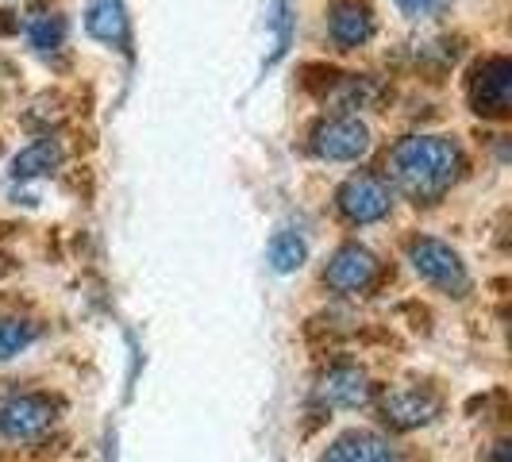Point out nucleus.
Returning a JSON list of instances; mask_svg holds the SVG:
<instances>
[{
	"instance_id": "obj_12",
	"label": "nucleus",
	"mask_w": 512,
	"mask_h": 462,
	"mask_svg": "<svg viewBox=\"0 0 512 462\" xmlns=\"http://www.w3.org/2000/svg\"><path fill=\"white\" fill-rule=\"evenodd\" d=\"M85 31L108 43V47H124L128 43V12H124V0H89L85 8Z\"/></svg>"
},
{
	"instance_id": "obj_4",
	"label": "nucleus",
	"mask_w": 512,
	"mask_h": 462,
	"mask_svg": "<svg viewBox=\"0 0 512 462\" xmlns=\"http://www.w3.org/2000/svg\"><path fill=\"white\" fill-rule=\"evenodd\" d=\"M378 409H382V420L389 428L412 432V428L432 424L439 412H443V401H439V393H432L428 385H397V389H385Z\"/></svg>"
},
{
	"instance_id": "obj_14",
	"label": "nucleus",
	"mask_w": 512,
	"mask_h": 462,
	"mask_svg": "<svg viewBox=\"0 0 512 462\" xmlns=\"http://www.w3.org/2000/svg\"><path fill=\"white\" fill-rule=\"evenodd\" d=\"M39 339V324L24 316H0V362L16 359L24 347Z\"/></svg>"
},
{
	"instance_id": "obj_20",
	"label": "nucleus",
	"mask_w": 512,
	"mask_h": 462,
	"mask_svg": "<svg viewBox=\"0 0 512 462\" xmlns=\"http://www.w3.org/2000/svg\"><path fill=\"white\" fill-rule=\"evenodd\" d=\"M486 462H512V443H509V439L493 443V451L486 455Z\"/></svg>"
},
{
	"instance_id": "obj_19",
	"label": "nucleus",
	"mask_w": 512,
	"mask_h": 462,
	"mask_svg": "<svg viewBox=\"0 0 512 462\" xmlns=\"http://www.w3.org/2000/svg\"><path fill=\"white\" fill-rule=\"evenodd\" d=\"M405 16H412V20H428V16H436V12H443L447 8V0H393Z\"/></svg>"
},
{
	"instance_id": "obj_9",
	"label": "nucleus",
	"mask_w": 512,
	"mask_h": 462,
	"mask_svg": "<svg viewBox=\"0 0 512 462\" xmlns=\"http://www.w3.org/2000/svg\"><path fill=\"white\" fill-rule=\"evenodd\" d=\"M374 8L366 0H332L328 4V35L339 51H355L374 39Z\"/></svg>"
},
{
	"instance_id": "obj_6",
	"label": "nucleus",
	"mask_w": 512,
	"mask_h": 462,
	"mask_svg": "<svg viewBox=\"0 0 512 462\" xmlns=\"http://www.w3.org/2000/svg\"><path fill=\"white\" fill-rule=\"evenodd\" d=\"M470 104L478 116H509L512 108V62L509 58H486L478 70H474V81H470Z\"/></svg>"
},
{
	"instance_id": "obj_22",
	"label": "nucleus",
	"mask_w": 512,
	"mask_h": 462,
	"mask_svg": "<svg viewBox=\"0 0 512 462\" xmlns=\"http://www.w3.org/2000/svg\"><path fill=\"white\" fill-rule=\"evenodd\" d=\"M12 270H16V262H12L8 255H0V278H4V274H12Z\"/></svg>"
},
{
	"instance_id": "obj_10",
	"label": "nucleus",
	"mask_w": 512,
	"mask_h": 462,
	"mask_svg": "<svg viewBox=\"0 0 512 462\" xmlns=\"http://www.w3.org/2000/svg\"><path fill=\"white\" fill-rule=\"evenodd\" d=\"M320 401L335 405V409H362L374 401V382L355 362H335L320 378Z\"/></svg>"
},
{
	"instance_id": "obj_5",
	"label": "nucleus",
	"mask_w": 512,
	"mask_h": 462,
	"mask_svg": "<svg viewBox=\"0 0 512 462\" xmlns=\"http://www.w3.org/2000/svg\"><path fill=\"white\" fill-rule=\"evenodd\" d=\"M339 212L351 220V224H378L382 216H389L393 205V193L382 178L374 174H355L339 185V197H335Z\"/></svg>"
},
{
	"instance_id": "obj_16",
	"label": "nucleus",
	"mask_w": 512,
	"mask_h": 462,
	"mask_svg": "<svg viewBox=\"0 0 512 462\" xmlns=\"http://www.w3.org/2000/svg\"><path fill=\"white\" fill-rule=\"evenodd\" d=\"M270 266L278 270V274H293V270H301L308 258V247L305 239L297 235V231H278L274 239H270Z\"/></svg>"
},
{
	"instance_id": "obj_2",
	"label": "nucleus",
	"mask_w": 512,
	"mask_h": 462,
	"mask_svg": "<svg viewBox=\"0 0 512 462\" xmlns=\"http://www.w3.org/2000/svg\"><path fill=\"white\" fill-rule=\"evenodd\" d=\"M409 262L412 270L432 289H439V293H451V297H466L470 293V270H466V262H462V255L451 243L420 235V239L409 243Z\"/></svg>"
},
{
	"instance_id": "obj_7",
	"label": "nucleus",
	"mask_w": 512,
	"mask_h": 462,
	"mask_svg": "<svg viewBox=\"0 0 512 462\" xmlns=\"http://www.w3.org/2000/svg\"><path fill=\"white\" fill-rule=\"evenodd\" d=\"M378 274H382L378 255L359 247V243H347L332 255L328 270H324V282L335 293H366V289H374Z\"/></svg>"
},
{
	"instance_id": "obj_8",
	"label": "nucleus",
	"mask_w": 512,
	"mask_h": 462,
	"mask_svg": "<svg viewBox=\"0 0 512 462\" xmlns=\"http://www.w3.org/2000/svg\"><path fill=\"white\" fill-rule=\"evenodd\" d=\"M54 401L47 393H20L0 405V436L35 439L54 424Z\"/></svg>"
},
{
	"instance_id": "obj_3",
	"label": "nucleus",
	"mask_w": 512,
	"mask_h": 462,
	"mask_svg": "<svg viewBox=\"0 0 512 462\" xmlns=\"http://www.w3.org/2000/svg\"><path fill=\"white\" fill-rule=\"evenodd\" d=\"M308 147L316 158L324 162H359L362 154L370 151V128L362 124L359 116H328L312 128Z\"/></svg>"
},
{
	"instance_id": "obj_21",
	"label": "nucleus",
	"mask_w": 512,
	"mask_h": 462,
	"mask_svg": "<svg viewBox=\"0 0 512 462\" xmlns=\"http://www.w3.org/2000/svg\"><path fill=\"white\" fill-rule=\"evenodd\" d=\"M8 31H20V16L16 12H0V35H8Z\"/></svg>"
},
{
	"instance_id": "obj_15",
	"label": "nucleus",
	"mask_w": 512,
	"mask_h": 462,
	"mask_svg": "<svg viewBox=\"0 0 512 462\" xmlns=\"http://www.w3.org/2000/svg\"><path fill=\"white\" fill-rule=\"evenodd\" d=\"M24 31H27V39H31V47H35V51H58V47H62V39H66V20L39 8L35 16H27L24 20Z\"/></svg>"
},
{
	"instance_id": "obj_18",
	"label": "nucleus",
	"mask_w": 512,
	"mask_h": 462,
	"mask_svg": "<svg viewBox=\"0 0 512 462\" xmlns=\"http://www.w3.org/2000/svg\"><path fill=\"white\" fill-rule=\"evenodd\" d=\"M270 24H274V54H270V66L278 62L285 54V47H289V0H274L270 4Z\"/></svg>"
},
{
	"instance_id": "obj_17",
	"label": "nucleus",
	"mask_w": 512,
	"mask_h": 462,
	"mask_svg": "<svg viewBox=\"0 0 512 462\" xmlns=\"http://www.w3.org/2000/svg\"><path fill=\"white\" fill-rule=\"evenodd\" d=\"M382 97V89L370 81V77H347V89H343V104L347 108H366Z\"/></svg>"
},
{
	"instance_id": "obj_11",
	"label": "nucleus",
	"mask_w": 512,
	"mask_h": 462,
	"mask_svg": "<svg viewBox=\"0 0 512 462\" xmlns=\"http://www.w3.org/2000/svg\"><path fill=\"white\" fill-rule=\"evenodd\" d=\"M320 462H401L397 447L374 432H347L328 447Z\"/></svg>"
},
{
	"instance_id": "obj_1",
	"label": "nucleus",
	"mask_w": 512,
	"mask_h": 462,
	"mask_svg": "<svg viewBox=\"0 0 512 462\" xmlns=\"http://www.w3.org/2000/svg\"><path fill=\"white\" fill-rule=\"evenodd\" d=\"M389 174L397 189L416 205L439 201L462 174V151L455 139L443 135H409L389 154Z\"/></svg>"
},
{
	"instance_id": "obj_13",
	"label": "nucleus",
	"mask_w": 512,
	"mask_h": 462,
	"mask_svg": "<svg viewBox=\"0 0 512 462\" xmlns=\"http://www.w3.org/2000/svg\"><path fill=\"white\" fill-rule=\"evenodd\" d=\"M62 166V147H58V139H39V143H31L24 151L12 158V178L16 181H27V178H43V174H51Z\"/></svg>"
}]
</instances>
